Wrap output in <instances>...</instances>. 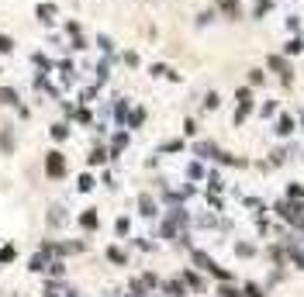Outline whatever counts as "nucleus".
Returning a JSON list of instances; mask_svg holds the SVG:
<instances>
[{"label":"nucleus","mask_w":304,"mask_h":297,"mask_svg":"<svg viewBox=\"0 0 304 297\" xmlns=\"http://www.w3.org/2000/svg\"><path fill=\"white\" fill-rule=\"evenodd\" d=\"M235 252H238V256H252V252H256V249H252V245H249V242H238V245H235Z\"/></svg>","instance_id":"7"},{"label":"nucleus","mask_w":304,"mask_h":297,"mask_svg":"<svg viewBox=\"0 0 304 297\" xmlns=\"http://www.w3.org/2000/svg\"><path fill=\"white\" fill-rule=\"evenodd\" d=\"M0 148H3V152H10V148H14V139H10V128H3V132H0Z\"/></svg>","instance_id":"5"},{"label":"nucleus","mask_w":304,"mask_h":297,"mask_svg":"<svg viewBox=\"0 0 304 297\" xmlns=\"http://www.w3.org/2000/svg\"><path fill=\"white\" fill-rule=\"evenodd\" d=\"M10 52H14V38L0 31V56H10Z\"/></svg>","instance_id":"4"},{"label":"nucleus","mask_w":304,"mask_h":297,"mask_svg":"<svg viewBox=\"0 0 304 297\" xmlns=\"http://www.w3.org/2000/svg\"><path fill=\"white\" fill-rule=\"evenodd\" d=\"M0 104L17 107V104H21V100H17V90H14V86H0Z\"/></svg>","instance_id":"3"},{"label":"nucleus","mask_w":304,"mask_h":297,"mask_svg":"<svg viewBox=\"0 0 304 297\" xmlns=\"http://www.w3.org/2000/svg\"><path fill=\"white\" fill-rule=\"evenodd\" d=\"M35 14H38V21H42V24H52V17H56V3H38V7H35Z\"/></svg>","instance_id":"2"},{"label":"nucleus","mask_w":304,"mask_h":297,"mask_svg":"<svg viewBox=\"0 0 304 297\" xmlns=\"http://www.w3.org/2000/svg\"><path fill=\"white\" fill-rule=\"evenodd\" d=\"M277 132L287 135V132H291V118H280V121H277Z\"/></svg>","instance_id":"8"},{"label":"nucleus","mask_w":304,"mask_h":297,"mask_svg":"<svg viewBox=\"0 0 304 297\" xmlns=\"http://www.w3.org/2000/svg\"><path fill=\"white\" fill-rule=\"evenodd\" d=\"M52 135H56V139H66V135H70V128H66V125H56V128H52Z\"/></svg>","instance_id":"9"},{"label":"nucleus","mask_w":304,"mask_h":297,"mask_svg":"<svg viewBox=\"0 0 304 297\" xmlns=\"http://www.w3.org/2000/svg\"><path fill=\"white\" fill-rule=\"evenodd\" d=\"M245 297H263V294H259V287H245Z\"/></svg>","instance_id":"11"},{"label":"nucleus","mask_w":304,"mask_h":297,"mask_svg":"<svg viewBox=\"0 0 304 297\" xmlns=\"http://www.w3.org/2000/svg\"><path fill=\"white\" fill-rule=\"evenodd\" d=\"M31 63H35L38 70H52V59H45L42 52H35V56H31Z\"/></svg>","instance_id":"6"},{"label":"nucleus","mask_w":304,"mask_h":297,"mask_svg":"<svg viewBox=\"0 0 304 297\" xmlns=\"http://www.w3.org/2000/svg\"><path fill=\"white\" fill-rule=\"evenodd\" d=\"M45 169H49V176H63V169H66L63 155H59V152H49V159H45Z\"/></svg>","instance_id":"1"},{"label":"nucleus","mask_w":304,"mask_h":297,"mask_svg":"<svg viewBox=\"0 0 304 297\" xmlns=\"http://www.w3.org/2000/svg\"><path fill=\"white\" fill-rule=\"evenodd\" d=\"M222 297H238V291L235 287H222Z\"/></svg>","instance_id":"10"}]
</instances>
